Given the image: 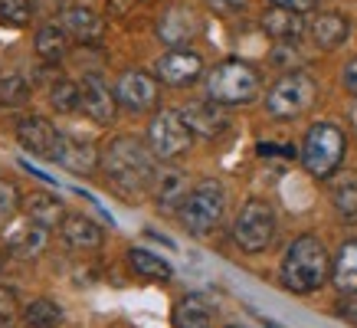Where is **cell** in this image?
I'll use <instances>...</instances> for the list:
<instances>
[{
    "mask_svg": "<svg viewBox=\"0 0 357 328\" xmlns=\"http://www.w3.org/2000/svg\"><path fill=\"white\" fill-rule=\"evenodd\" d=\"M331 283L341 295H357V240L341 243L331 262Z\"/></svg>",
    "mask_w": 357,
    "mask_h": 328,
    "instance_id": "7402d4cb",
    "label": "cell"
},
{
    "mask_svg": "<svg viewBox=\"0 0 357 328\" xmlns=\"http://www.w3.org/2000/svg\"><path fill=\"white\" fill-rule=\"evenodd\" d=\"M197 30V13L187 7V3H171L167 10L161 13V20H158V40L167 43L171 50L177 46H184Z\"/></svg>",
    "mask_w": 357,
    "mask_h": 328,
    "instance_id": "5bb4252c",
    "label": "cell"
},
{
    "mask_svg": "<svg viewBox=\"0 0 357 328\" xmlns=\"http://www.w3.org/2000/svg\"><path fill=\"white\" fill-rule=\"evenodd\" d=\"M46 240H50V230L40 227V223H33L30 217L17 220L10 230H7V237H3V246L23 260H30V256H40L46 250Z\"/></svg>",
    "mask_w": 357,
    "mask_h": 328,
    "instance_id": "9a60e30c",
    "label": "cell"
},
{
    "mask_svg": "<svg viewBox=\"0 0 357 328\" xmlns=\"http://www.w3.org/2000/svg\"><path fill=\"white\" fill-rule=\"evenodd\" d=\"M314 102H318V82H314V76L302 73V69H292V73L279 76L272 82L269 92H266V112L275 121L302 119Z\"/></svg>",
    "mask_w": 357,
    "mask_h": 328,
    "instance_id": "5b68a950",
    "label": "cell"
},
{
    "mask_svg": "<svg viewBox=\"0 0 357 328\" xmlns=\"http://www.w3.org/2000/svg\"><path fill=\"white\" fill-rule=\"evenodd\" d=\"M33 92V82L26 76H3L0 79V105H7V109H17V105H23L26 98H30Z\"/></svg>",
    "mask_w": 357,
    "mask_h": 328,
    "instance_id": "f1b7e54d",
    "label": "cell"
},
{
    "mask_svg": "<svg viewBox=\"0 0 357 328\" xmlns=\"http://www.w3.org/2000/svg\"><path fill=\"white\" fill-rule=\"evenodd\" d=\"M17 142H20L23 151L56 161L59 144H63V131H56V125L43 115H26V119L17 121Z\"/></svg>",
    "mask_w": 357,
    "mask_h": 328,
    "instance_id": "30bf717a",
    "label": "cell"
},
{
    "mask_svg": "<svg viewBox=\"0 0 357 328\" xmlns=\"http://www.w3.org/2000/svg\"><path fill=\"white\" fill-rule=\"evenodd\" d=\"M174 328H213V312L200 295H187L174 306Z\"/></svg>",
    "mask_w": 357,
    "mask_h": 328,
    "instance_id": "cb8c5ba5",
    "label": "cell"
},
{
    "mask_svg": "<svg viewBox=\"0 0 357 328\" xmlns=\"http://www.w3.org/2000/svg\"><path fill=\"white\" fill-rule=\"evenodd\" d=\"M33 50L36 56L43 59V63H59L66 56V33L63 27H56V23H43L36 36H33Z\"/></svg>",
    "mask_w": 357,
    "mask_h": 328,
    "instance_id": "d4e9b609",
    "label": "cell"
},
{
    "mask_svg": "<svg viewBox=\"0 0 357 328\" xmlns=\"http://www.w3.org/2000/svg\"><path fill=\"white\" fill-rule=\"evenodd\" d=\"M23 325L26 328H59L63 325V308H59V302L40 295V299H33L30 306L23 308Z\"/></svg>",
    "mask_w": 357,
    "mask_h": 328,
    "instance_id": "484cf974",
    "label": "cell"
},
{
    "mask_svg": "<svg viewBox=\"0 0 357 328\" xmlns=\"http://www.w3.org/2000/svg\"><path fill=\"white\" fill-rule=\"evenodd\" d=\"M66 30L73 33L76 40H82V43H98L102 40V33H105V17L98 10H92V7H69L66 10Z\"/></svg>",
    "mask_w": 357,
    "mask_h": 328,
    "instance_id": "ffe728a7",
    "label": "cell"
},
{
    "mask_svg": "<svg viewBox=\"0 0 357 328\" xmlns=\"http://www.w3.org/2000/svg\"><path fill=\"white\" fill-rule=\"evenodd\" d=\"M227 214V191L220 181H200L197 187H190V194L187 200L181 204L177 210V217L184 223L187 233H194V237H206V233H213L220 227V220Z\"/></svg>",
    "mask_w": 357,
    "mask_h": 328,
    "instance_id": "8992f818",
    "label": "cell"
},
{
    "mask_svg": "<svg viewBox=\"0 0 357 328\" xmlns=\"http://www.w3.org/2000/svg\"><path fill=\"white\" fill-rule=\"evenodd\" d=\"M351 121H354V131H357V105H354V112H351Z\"/></svg>",
    "mask_w": 357,
    "mask_h": 328,
    "instance_id": "74e56055",
    "label": "cell"
},
{
    "mask_svg": "<svg viewBox=\"0 0 357 328\" xmlns=\"http://www.w3.org/2000/svg\"><path fill=\"white\" fill-rule=\"evenodd\" d=\"M33 7L30 0H0V23L3 27H30V20H33Z\"/></svg>",
    "mask_w": 357,
    "mask_h": 328,
    "instance_id": "4dcf8cb0",
    "label": "cell"
},
{
    "mask_svg": "<svg viewBox=\"0 0 357 328\" xmlns=\"http://www.w3.org/2000/svg\"><path fill=\"white\" fill-rule=\"evenodd\" d=\"M262 76L246 59H223L206 73V96L220 105H246L259 96Z\"/></svg>",
    "mask_w": 357,
    "mask_h": 328,
    "instance_id": "3957f363",
    "label": "cell"
},
{
    "mask_svg": "<svg viewBox=\"0 0 357 328\" xmlns=\"http://www.w3.org/2000/svg\"><path fill=\"white\" fill-rule=\"evenodd\" d=\"M181 115H184L187 128L194 131V138H220L229 128V115L213 98L210 102H190L181 109Z\"/></svg>",
    "mask_w": 357,
    "mask_h": 328,
    "instance_id": "4fadbf2b",
    "label": "cell"
},
{
    "mask_svg": "<svg viewBox=\"0 0 357 328\" xmlns=\"http://www.w3.org/2000/svg\"><path fill=\"white\" fill-rule=\"evenodd\" d=\"M275 210H272L269 200H262V197H249L246 204L239 207L236 220H233V243H236L239 253H249V256H256V253L269 250L272 237H275Z\"/></svg>",
    "mask_w": 357,
    "mask_h": 328,
    "instance_id": "52a82bcc",
    "label": "cell"
},
{
    "mask_svg": "<svg viewBox=\"0 0 357 328\" xmlns=\"http://www.w3.org/2000/svg\"><path fill=\"white\" fill-rule=\"evenodd\" d=\"M115 98H119L121 109L135 112V115H144V112H154L161 105V86L144 69H125L115 79Z\"/></svg>",
    "mask_w": 357,
    "mask_h": 328,
    "instance_id": "9c48e42d",
    "label": "cell"
},
{
    "mask_svg": "<svg viewBox=\"0 0 357 328\" xmlns=\"http://www.w3.org/2000/svg\"><path fill=\"white\" fill-rule=\"evenodd\" d=\"M259 27H262V33H266V36L279 40V43H295V40L305 33L302 13L285 10V7H269V10L262 13Z\"/></svg>",
    "mask_w": 357,
    "mask_h": 328,
    "instance_id": "ac0fdd59",
    "label": "cell"
},
{
    "mask_svg": "<svg viewBox=\"0 0 357 328\" xmlns=\"http://www.w3.org/2000/svg\"><path fill=\"white\" fill-rule=\"evenodd\" d=\"M158 79H161L164 86L171 89H184L190 82L204 76V56L197 53V50H184V46H177V50H167V53L158 59Z\"/></svg>",
    "mask_w": 357,
    "mask_h": 328,
    "instance_id": "7c38bea8",
    "label": "cell"
},
{
    "mask_svg": "<svg viewBox=\"0 0 357 328\" xmlns=\"http://www.w3.org/2000/svg\"><path fill=\"white\" fill-rule=\"evenodd\" d=\"M272 7H285V10H295V13H312L318 7V0H269Z\"/></svg>",
    "mask_w": 357,
    "mask_h": 328,
    "instance_id": "e575fe53",
    "label": "cell"
},
{
    "mask_svg": "<svg viewBox=\"0 0 357 328\" xmlns=\"http://www.w3.org/2000/svg\"><path fill=\"white\" fill-rule=\"evenodd\" d=\"M79 109L86 115L89 121H96V125H112L115 115H119V98L105 86V79L96 76V73H89L82 82H79Z\"/></svg>",
    "mask_w": 357,
    "mask_h": 328,
    "instance_id": "8fae6325",
    "label": "cell"
},
{
    "mask_svg": "<svg viewBox=\"0 0 357 328\" xmlns=\"http://www.w3.org/2000/svg\"><path fill=\"white\" fill-rule=\"evenodd\" d=\"M206 7H213L217 13H239L249 0H204Z\"/></svg>",
    "mask_w": 357,
    "mask_h": 328,
    "instance_id": "d590c367",
    "label": "cell"
},
{
    "mask_svg": "<svg viewBox=\"0 0 357 328\" xmlns=\"http://www.w3.org/2000/svg\"><path fill=\"white\" fill-rule=\"evenodd\" d=\"M331 204H335L337 214L357 217V177L354 174H344L341 181H335V187H331Z\"/></svg>",
    "mask_w": 357,
    "mask_h": 328,
    "instance_id": "83f0119b",
    "label": "cell"
},
{
    "mask_svg": "<svg viewBox=\"0 0 357 328\" xmlns=\"http://www.w3.org/2000/svg\"><path fill=\"white\" fill-rule=\"evenodd\" d=\"M341 86H344L347 96H357V56L354 59H347L344 73H341Z\"/></svg>",
    "mask_w": 357,
    "mask_h": 328,
    "instance_id": "836d02e7",
    "label": "cell"
},
{
    "mask_svg": "<svg viewBox=\"0 0 357 328\" xmlns=\"http://www.w3.org/2000/svg\"><path fill=\"white\" fill-rule=\"evenodd\" d=\"M59 233H63V243L73 250L92 253L105 243V230L98 227L96 220H89L86 214H66V220L59 223Z\"/></svg>",
    "mask_w": 357,
    "mask_h": 328,
    "instance_id": "2e32d148",
    "label": "cell"
},
{
    "mask_svg": "<svg viewBox=\"0 0 357 328\" xmlns=\"http://www.w3.org/2000/svg\"><path fill=\"white\" fill-rule=\"evenodd\" d=\"M279 279H282V285L295 295L318 292V289L331 279V256H328L325 243L318 240V237H312V233L295 237V240L289 243L285 256H282Z\"/></svg>",
    "mask_w": 357,
    "mask_h": 328,
    "instance_id": "7a4b0ae2",
    "label": "cell"
},
{
    "mask_svg": "<svg viewBox=\"0 0 357 328\" xmlns=\"http://www.w3.org/2000/svg\"><path fill=\"white\" fill-rule=\"evenodd\" d=\"M53 164H63L66 171H73V174H92L96 164H102V154H98V148L92 142L63 135V144H59V154H56Z\"/></svg>",
    "mask_w": 357,
    "mask_h": 328,
    "instance_id": "e0dca14e",
    "label": "cell"
},
{
    "mask_svg": "<svg viewBox=\"0 0 357 328\" xmlns=\"http://www.w3.org/2000/svg\"><path fill=\"white\" fill-rule=\"evenodd\" d=\"M23 207V194L13 181H0V223L13 220V214Z\"/></svg>",
    "mask_w": 357,
    "mask_h": 328,
    "instance_id": "1f68e13d",
    "label": "cell"
},
{
    "mask_svg": "<svg viewBox=\"0 0 357 328\" xmlns=\"http://www.w3.org/2000/svg\"><path fill=\"white\" fill-rule=\"evenodd\" d=\"M227 328H236V325H227Z\"/></svg>",
    "mask_w": 357,
    "mask_h": 328,
    "instance_id": "ab89813d",
    "label": "cell"
},
{
    "mask_svg": "<svg viewBox=\"0 0 357 328\" xmlns=\"http://www.w3.org/2000/svg\"><path fill=\"white\" fill-rule=\"evenodd\" d=\"M50 105L56 112H76L79 109V86L76 82H69V79H56L50 82Z\"/></svg>",
    "mask_w": 357,
    "mask_h": 328,
    "instance_id": "f546056e",
    "label": "cell"
},
{
    "mask_svg": "<svg viewBox=\"0 0 357 328\" xmlns=\"http://www.w3.org/2000/svg\"><path fill=\"white\" fill-rule=\"evenodd\" d=\"M341 312H344L351 322H357V295H351V302H347V306H341Z\"/></svg>",
    "mask_w": 357,
    "mask_h": 328,
    "instance_id": "8d00e7d4",
    "label": "cell"
},
{
    "mask_svg": "<svg viewBox=\"0 0 357 328\" xmlns=\"http://www.w3.org/2000/svg\"><path fill=\"white\" fill-rule=\"evenodd\" d=\"M20 318V302L10 285H0V328H13Z\"/></svg>",
    "mask_w": 357,
    "mask_h": 328,
    "instance_id": "d6a6232c",
    "label": "cell"
},
{
    "mask_svg": "<svg viewBox=\"0 0 357 328\" xmlns=\"http://www.w3.org/2000/svg\"><path fill=\"white\" fill-rule=\"evenodd\" d=\"M102 167H105V177L121 194H141L158 181L154 151L144 142H138L135 135L112 138L109 148L102 151Z\"/></svg>",
    "mask_w": 357,
    "mask_h": 328,
    "instance_id": "6da1fadb",
    "label": "cell"
},
{
    "mask_svg": "<svg viewBox=\"0 0 357 328\" xmlns=\"http://www.w3.org/2000/svg\"><path fill=\"white\" fill-rule=\"evenodd\" d=\"M344 154H347V138L335 121H314L312 128L305 131L302 164L312 177H318V181L335 177V171L344 161Z\"/></svg>",
    "mask_w": 357,
    "mask_h": 328,
    "instance_id": "277c9868",
    "label": "cell"
},
{
    "mask_svg": "<svg viewBox=\"0 0 357 328\" xmlns=\"http://www.w3.org/2000/svg\"><path fill=\"white\" fill-rule=\"evenodd\" d=\"M128 266L138 276H144V279H158V283H167V279H171V266L148 250H128Z\"/></svg>",
    "mask_w": 357,
    "mask_h": 328,
    "instance_id": "4316f807",
    "label": "cell"
},
{
    "mask_svg": "<svg viewBox=\"0 0 357 328\" xmlns=\"http://www.w3.org/2000/svg\"><path fill=\"white\" fill-rule=\"evenodd\" d=\"M190 187H187V174L177 171V167H167L158 174V184H154V200L161 210H181V204L187 200Z\"/></svg>",
    "mask_w": 357,
    "mask_h": 328,
    "instance_id": "44dd1931",
    "label": "cell"
},
{
    "mask_svg": "<svg viewBox=\"0 0 357 328\" xmlns=\"http://www.w3.org/2000/svg\"><path fill=\"white\" fill-rule=\"evenodd\" d=\"M0 273H3V253H0Z\"/></svg>",
    "mask_w": 357,
    "mask_h": 328,
    "instance_id": "f35d334b",
    "label": "cell"
},
{
    "mask_svg": "<svg viewBox=\"0 0 357 328\" xmlns=\"http://www.w3.org/2000/svg\"><path fill=\"white\" fill-rule=\"evenodd\" d=\"M23 207H26V217H30L33 223H40V227H46V230H53L56 223L66 220V210H63V204H59V197L46 194V191L30 194V200H26Z\"/></svg>",
    "mask_w": 357,
    "mask_h": 328,
    "instance_id": "603a6c76",
    "label": "cell"
},
{
    "mask_svg": "<svg viewBox=\"0 0 357 328\" xmlns=\"http://www.w3.org/2000/svg\"><path fill=\"white\" fill-rule=\"evenodd\" d=\"M347 36H351V23H347V17H341V13L325 10L312 20V40L321 46V50H337Z\"/></svg>",
    "mask_w": 357,
    "mask_h": 328,
    "instance_id": "d6986e66",
    "label": "cell"
},
{
    "mask_svg": "<svg viewBox=\"0 0 357 328\" xmlns=\"http://www.w3.org/2000/svg\"><path fill=\"white\" fill-rule=\"evenodd\" d=\"M190 144H194V131L187 128L181 109L154 112L151 125H148V148L154 151V158L174 161V158L190 151Z\"/></svg>",
    "mask_w": 357,
    "mask_h": 328,
    "instance_id": "ba28073f",
    "label": "cell"
}]
</instances>
